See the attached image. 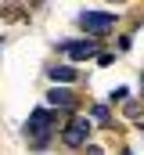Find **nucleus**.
Segmentation results:
<instances>
[{"label": "nucleus", "mask_w": 144, "mask_h": 155, "mask_svg": "<svg viewBox=\"0 0 144 155\" xmlns=\"http://www.w3.org/2000/svg\"><path fill=\"white\" fill-rule=\"evenodd\" d=\"M51 126H54V116H51L47 108H36L33 116L25 119V137H29L33 152H47V144H51Z\"/></svg>", "instance_id": "1"}, {"label": "nucleus", "mask_w": 144, "mask_h": 155, "mask_svg": "<svg viewBox=\"0 0 144 155\" xmlns=\"http://www.w3.org/2000/svg\"><path fill=\"white\" fill-rule=\"evenodd\" d=\"M115 11H79V25H83V33L94 40V36H105L115 29Z\"/></svg>", "instance_id": "2"}, {"label": "nucleus", "mask_w": 144, "mask_h": 155, "mask_svg": "<svg viewBox=\"0 0 144 155\" xmlns=\"http://www.w3.org/2000/svg\"><path fill=\"white\" fill-rule=\"evenodd\" d=\"M61 141L69 144V148H83L87 141H90V119L87 116H72L65 123V130H61Z\"/></svg>", "instance_id": "3"}, {"label": "nucleus", "mask_w": 144, "mask_h": 155, "mask_svg": "<svg viewBox=\"0 0 144 155\" xmlns=\"http://www.w3.org/2000/svg\"><path fill=\"white\" fill-rule=\"evenodd\" d=\"M58 51L69 58V61H87V58H97V40H61Z\"/></svg>", "instance_id": "4"}, {"label": "nucleus", "mask_w": 144, "mask_h": 155, "mask_svg": "<svg viewBox=\"0 0 144 155\" xmlns=\"http://www.w3.org/2000/svg\"><path fill=\"white\" fill-rule=\"evenodd\" d=\"M47 101H51L54 108H76V97H72L65 87H51V90H47Z\"/></svg>", "instance_id": "5"}, {"label": "nucleus", "mask_w": 144, "mask_h": 155, "mask_svg": "<svg viewBox=\"0 0 144 155\" xmlns=\"http://www.w3.org/2000/svg\"><path fill=\"white\" fill-rule=\"evenodd\" d=\"M47 76L54 79V83H76L79 72H76V65H51V69H47Z\"/></svg>", "instance_id": "6"}, {"label": "nucleus", "mask_w": 144, "mask_h": 155, "mask_svg": "<svg viewBox=\"0 0 144 155\" xmlns=\"http://www.w3.org/2000/svg\"><path fill=\"white\" fill-rule=\"evenodd\" d=\"M90 116L97 119V123H108V105H94V112Z\"/></svg>", "instance_id": "7"}, {"label": "nucleus", "mask_w": 144, "mask_h": 155, "mask_svg": "<svg viewBox=\"0 0 144 155\" xmlns=\"http://www.w3.org/2000/svg\"><path fill=\"white\" fill-rule=\"evenodd\" d=\"M87 155H101V148H87Z\"/></svg>", "instance_id": "8"}, {"label": "nucleus", "mask_w": 144, "mask_h": 155, "mask_svg": "<svg viewBox=\"0 0 144 155\" xmlns=\"http://www.w3.org/2000/svg\"><path fill=\"white\" fill-rule=\"evenodd\" d=\"M141 97H144V76H141Z\"/></svg>", "instance_id": "9"}]
</instances>
